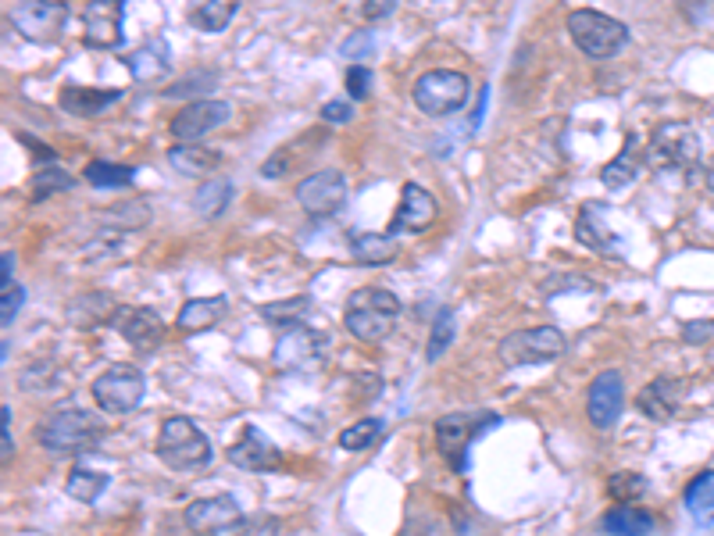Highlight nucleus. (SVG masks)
I'll return each mask as SVG.
<instances>
[{"instance_id":"nucleus-1","label":"nucleus","mask_w":714,"mask_h":536,"mask_svg":"<svg viewBox=\"0 0 714 536\" xmlns=\"http://www.w3.org/2000/svg\"><path fill=\"white\" fill-rule=\"evenodd\" d=\"M643 165L661 179H690L700 165V133L690 122H661L643 147Z\"/></svg>"},{"instance_id":"nucleus-2","label":"nucleus","mask_w":714,"mask_h":536,"mask_svg":"<svg viewBox=\"0 0 714 536\" xmlns=\"http://www.w3.org/2000/svg\"><path fill=\"white\" fill-rule=\"evenodd\" d=\"M400 297L390 294L386 286H361L347 297L343 308V326L361 344H379L390 336V329L400 319Z\"/></svg>"},{"instance_id":"nucleus-3","label":"nucleus","mask_w":714,"mask_h":536,"mask_svg":"<svg viewBox=\"0 0 714 536\" xmlns=\"http://www.w3.org/2000/svg\"><path fill=\"white\" fill-rule=\"evenodd\" d=\"M36 440L50 454H86L104 440V422L93 411L65 404V408L50 411V419L40 422Z\"/></svg>"},{"instance_id":"nucleus-4","label":"nucleus","mask_w":714,"mask_h":536,"mask_svg":"<svg viewBox=\"0 0 714 536\" xmlns=\"http://www.w3.org/2000/svg\"><path fill=\"white\" fill-rule=\"evenodd\" d=\"M568 36H572L575 47L593 61L618 58V54L629 47V26L597 8L572 11V15H568Z\"/></svg>"},{"instance_id":"nucleus-5","label":"nucleus","mask_w":714,"mask_h":536,"mask_svg":"<svg viewBox=\"0 0 714 536\" xmlns=\"http://www.w3.org/2000/svg\"><path fill=\"white\" fill-rule=\"evenodd\" d=\"M493 426H500V419L493 411H450L436 422V447L450 461L454 472H468V451L482 433H490Z\"/></svg>"},{"instance_id":"nucleus-6","label":"nucleus","mask_w":714,"mask_h":536,"mask_svg":"<svg viewBox=\"0 0 714 536\" xmlns=\"http://www.w3.org/2000/svg\"><path fill=\"white\" fill-rule=\"evenodd\" d=\"M154 447H158V458L172 472H197L211 461L208 436L200 433L197 422L183 419V415H172V419L161 422L158 444Z\"/></svg>"},{"instance_id":"nucleus-7","label":"nucleus","mask_w":714,"mask_h":536,"mask_svg":"<svg viewBox=\"0 0 714 536\" xmlns=\"http://www.w3.org/2000/svg\"><path fill=\"white\" fill-rule=\"evenodd\" d=\"M329 347H333L329 333L311 329V326H297L279 336L272 361L279 372H300V376H308V372H318L325 361H329Z\"/></svg>"},{"instance_id":"nucleus-8","label":"nucleus","mask_w":714,"mask_h":536,"mask_svg":"<svg viewBox=\"0 0 714 536\" xmlns=\"http://www.w3.org/2000/svg\"><path fill=\"white\" fill-rule=\"evenodd\" d=\"M468 90H472V83H468L465 72H454V68H432V72H425V76L415 83V104L422 115L447 118V115H454V111L465 108Z\"/></svg>"},{"instance_id":"nucleus-9","label":"nucleus","mask_w":714,"mask_h":536,"mask_svg":"<svg viewBox=\"0 0 714 536\" xmlns=\"http://www.w3.org/2000/svg\"><path fill=\"white\" fill-rule=\"evenodd\" d=\"M565 354V336L557 326H532L500 340V361L507 369H522V365H547V361Z\"/></svg>"},{"instance_id":"nucleus-10","label":"nucleus","mask_w":714,"mask_h":536,"mask_svg":"<svg viewBox=\"0 0 714 536\" xmlns=\"http://www.w3.org/2000/svg\"><path fill=\"white\" fill-rule=\"evenodd\" d=\"M11 26L18 36H25L29 43H58V36L68 26V8L61 0H18L11 8Z\"/></svg>"},{"instance_id":"nucleus-11","label":"nucleus","mask_w":714,"mask_h":536,"mask_svg":"<svg viewBox=\"0 0 714 536\" xmlns=\"http://www.w3.org/2000/svg\"><path fill=\"white\" fill-rule=\"evenodd\" d=\"M147 394V379L136 365H111L93 379V401L111 415H129Z\"/></svg>"},{"instance_id":"nucleus-12","label":"nucleus","mask_w":714,"mask_h":536,"mask_svg":"<svg viewBox=\"0 0 714 536\" xmlns=\"http://www.w3.org/2000/svg\"><path fill=\"white\" fill-rule=\"evenodd\" d=\"M297 204L311 218H333L347 204V179L336 168H318L308 179L297 183Z\"/></svg>"},{"instance_id":"nucleus-13","label":"nucleus","mask_w":714,"mask_h":536,"mask_svg":"<svg viewBox=\"0 0 714 536\" xmlns=\"http://www.w3.org/2000/svg\"><path fill=\"white\" fill-rule=\"evenodd\" d=\"M83 40L93 51H118L125 43V0H90L83 8Z\"/></svg>"},{"instance_id":"nucleus-14","label":"nucleus","mask_w":714,"mask_h":536,"mask_svg":"<svg viewBox=\"0 0 714 536\" xmlns=\"http://www.w3.org/2000/svg\"><path fill=\"white\" fill-rule=\"evenodd\" d=\"M229 115H233V108L225 101H218V97H200V101H190L179 115L172 118V136L175 143H200L208 133H215V129H222L225 122H229Z\"/></svg>"},{"instance_id":"nucleus-15","label":"nucleus","mask_w":714,"mask_h":536,"mask_svg":"<svg viewBox=\"0 0 714 536\" xmlns=\"http://www.w3.org/2000/svg\"><path fill=\"white\" fill-rule=\"evenodd\" d=\"M625 408V383L618 369H604L597 379L590 383V394H586V419L593 422V429H615L618 419H622Z\"/></svg>"},{"instance_id":"nucleus-16","label":"nucleus","mask_w":714,"mask_h":536,"mask_svg":"<svg viewBox=\"0 0 714 536\" xmlns=\"http://www.w3.org/2000/svg\"><path fill=\"white\" fill-rule=\"evenodd\" d=\"M111 326L118 329L125 344L136 347L140 354H150L154 347L165 344V322H161L158 311L150 308H125V304H118Z\"/></svg>"},{"instance_id":"nucleus-17","label":"nucleus","mask_w":714,"mask_h":536,"mask_svg":"<svg viewBox=\"0 0 714 536\" xmlns=\"http://www.w3.org/2000/svg\"><path fill=\"white\" fill-rule=\"evenodd\" d=\"M225 458L243 472H272L283 465V451L258 426H243V433L236 436V444H229Z\"/></svg>"},{"instance_id":"nucleus-18","label":"nucleus","mask_w":714,"mask_h":536,"mask_svg":"<svg viewBox=\"0 0 714 536\" xmlns=\"http://www.w3.org/2000/svg\"><path fill=\"white\" fill-rule=\"evenodd\" d=\"M436 197H432L425 186L418 183H404L400 190V204L393 211V222H390V233H425V229L436 222Z\"/></svg>"},{"instance_id":"nucleus-19","label":"nucleus","mask_w":714,"mask_h":536,"mask_svg":"<svg viewBox=\"0 0 714 536\" xmlns=\"http://www.w3.org/2000/svg\"><path fill=\"white\" fill-rule=\"evenodd\" d=\"M575 240H579L582 247H590V251L604 254V258L622 254L618 236L607 229V204H600V201H586L579 208V218H575Z\"/></svg>"},{"instance_id":"nucleus-20","label":"nucleus","mask_w":714,"mask_h":536,"mask_svg":"<svg viewBox=\"0 0 714 536\" xmlns=\"http://www.w3.org/2000/svg\"><path fill=\"white\" fill-rule=\"evenodd\" d=\"M243 511L236 504L233 494H218V497H200V501L186 504V526L190 533H211L215 536L222 526L240 519Z\"/></svg>"},{"instance_id":"nucleus-21","label":"nucleus","mask_w":714,"mask_h":536,"mask_svg":"<svg viewBox=\"0 0 714 536\" xmlns=\"http://www.w3.org/2000/svg\"><path fill=\"white\" fill-rule=\"evenodd\" d=\"M125 68L140 86H150L172 72V51H168V43L161 36H154L143 47H136L133 54H125Z\"/></svg>"},{"instance_id":"nucleus-22","label":"nucleus","mask_w":714,"mask_h":536,"mask_svg":"<svg viewBox=\"0 0 714 536\" xmlns=\"http://www.w3.org/2000/svg\"><path fill=\"white\" fill-rule=\"evenodd\" d=\"M679 401H682V383L679 379L661 376L643 386L640 397H636V408H640L650 422H668L675 411H679Z\"/></svg>"},{"instance_id":"nucleus-23","label":"nucleus","mask_w":714,"mask_h":536,"mask_svg":"<svg viewBox=\"0 0 714 536\" xmlns=\"http://www.w3.org/2000/svg\"><path fill=\"white\" fill-rule=\"evenodd\" d=\"M640 168H643L640 133H625L622 151L615 154V161H607V165L600 168V183H604L607 190H625L629 183H636Z\"/></svg>"},{"instance_id":"nucleus-24","label":"nucleus","mask_w":714,"mask_h":536,"mask_svg":"<svg viewBox=\"0 0 714 536\" xmlns=\"http://www.w3.org/2000/svg\"><path fill=\"white\" fill-rule=\"evenodd\" d=\"M125 93L122 90H97V86H65L58 97L61 111L68 115H79V118H93L100 111H108L111 104L122 101Z\"/></svg>"},{"instance_id":"nucleus-25","label":"nucleus","mask_w":714,"mask_h":536,"mask_svg":"<svg viewBox=\"0 0 714 536\" xmlns=\"http://www.w3.org/2000/svg\"><path fill=\"white\" fill-rule=\"evenodd\" d=\"M225 315H229V301H225V297H193V301H186L183 308H179L175 326H179V333L193 336L218 326Z\"/></svg>"},{"instance_id":"nucleus-26","label":"nucleus","mask_w":714,"mask_h":536,"mask_svg":"<svg viewBox=\"0 0 714 536\" xmlns=\"http://www.w3.org/2000/svg\"><path fill=\"white\" fill-rule=\"evenodd\" d=\"M600 529L611 536H650L654 533V515L640 504H615V508L604 511V519H600Z\"/></svg>"},{"instance_id":"nucleus-27","label":"nucleus","mask_w":714,"mask_h":536,"mask_svg":"<svg viewBox=\"0 0 714 536\" xmlns=\"http://www.w3.org/2000/svg\"><path fill=\"white\" fill-rule=\"evenodd\" d=\"M168 161H172L175 172H183L190 179H211V172L222 165V154L211 151V147H200V143H175L168 151Z\"/></svg>"},{"instance_id":"nucleus-28","label":"nucleus","mask_w":714,"mask_h":536,"mask_svg":"<svg viewBox=\"0 0 714 536\" xmlns=\"http://www.w3.org/2000/svg\"><path fill=\"white\" fill-rule=\"evenodd\" d=\"M682 504L690 511V519L697 522L700 529L714 526V469L700 472L686 483V494H682Z\"/></svg>"},{"instance_id":"nucleus-29","label":"nucleus","mask_w":714,"mask_h":536,"mask_svg":"<svg viewBox=\"0 0 714 536\" xmlns=\"http://www.w3.org/2000/svg\"><path fill=\"white\" fill-rule=\"evenodd\" d=\"M115 311L118 304L111 301L108 294H83L68 304V322H72L75 329H93L100 326V322L115 319Z\"/></svg>"},{"instance_id":"nucleus-30","label":"nucleus","mask_w":714,"mask_h":536,"mask_svg":"<svg viewBox=\"0 0 714 536\" xmlns=\"http://www.w3.org/2000/svg\"><path fill=\"white\" fill-rule=\"evenodd\" d=\"M397 236L393 233H354L350 236V254L361 265H386L397 258Z\"/></svg>"},{"instance_id":"nucleus-31","label":"nucleus","mask_w":714,"mask_h":536,"mask_svg":"<svg viewBox=\"0 0 714 536\" xmlns=\"http://www.w3.org/2000/svg\"><path fill=\"white\" fill-rule=\"evenodd\" d=\"M240 11V0H200L190 11V26L200 33H222Z\"/></svg>"},{"instance_id":"nucleus-32","label":"nucleus","mask_w":714,"mask_h":536,"mask_svg":"<svg viewBox=\"0 0 714 536\" xmlns=\"http://www.w3.org/2000/svg\"><path fill=\"white\" fill-rule=\"evenodd\" d=\"M233 204V183L229 179H208V183H200V190L193 193V211L200 218H218L229 211Z\"/></svg>"},{"instance_id":"nucleus-33","label":"nucleus","mask_w":714,"mask_h":536,"mask_svg":"<svg viewBox=\"0 0 714 536\" xmlns=\"http://www.w3.org/2000/svg\"><path fill=\"white\" fill-rule=\"evenodd\" d=\"M311 311V297H286V301H272V304H261L258 315L265 322H272L275 329H297L304 322V315Z\"/></svg>"},{"instance_id":"nucleus-34","label":"nucleus","mask_w":714,"mask_h":536,"mask_svg":"<svg viewBox=\"0 0 714 536\" xmlns=\"http://www.w3.org/2000/svg\"><path fill=\"white\" fill-rule=\"evenodd\" d=\"M104 490H108V472H93L86 465H75L65 479V494L75 497L79 504H93Z\"/></svg>"},{"instance_id":"nucleus-35","label":"nucleus","mask_w":714,"mask_h":536,"mask_svg":"<svg viewBox=\"0 0 714 536\" xmlns=\"http://www.w3.org/2000/svg\"><path fill=\"white\" fill-rule=\"evenodd\" d=\"M83 179L97 190H115V186H129L136 179L133 165H115V161H90L83 168Z\"/></svg>"},{"instance_id":"nucleus-36","label":"nucleus","mask_w":714,"mask_h":536,"mask_svg":"<svg viewBox=\"0 0 714 536\" xmlns=\"http://www.w3.org/2000/svg\"><path fill=\"white\" fill-rule=\"evenodd\" d=\"M150 222L147 201H129V204H111V208L100 211V226H115L118 233L125 229H140Z\"/></svg>"},{"instance_id":"nucleus-37","label":"nucleus","mask_w":714,"mask_h":536,"mask_svg":"<svg viewBox=\"0 0 714 536\" xmlns=\"http://www.w3.org/2000/svg\"><path fill=\"white\" fill-rule=\"evenodd\" d=\"M72 186H75L72 172H65V168H58V165H47L43 172L33 176L29 197H33V201H47V197H54V193H68Z\"/></svg>"},{"instance_id":"nucleus-38","label":"nucleus","mask_w":714,"mask_h":536,"mask_svg":"<svg viewBox=\"0 0 714 536\" xmlns=\"http://www.w3.org/2000/svg\"><path fill=\"white\" fill-rule=\"evenodd\" d=\"M382 436V422L379 419H357L354 426H347L340 433V447L343 451H368V447L375 444V440H379Z\"/></svg>"},{"instance_id":"nucleus-39","label":"nucleus","mask_w":714,"mask_h":536,"mask_svg":"<svg viewBox=\"0 0 714 536\" xmlns=\"http://www.w3.org/2000/svg\"><path fill=\"white\" fill-rule=\"evenodd\" d=\"M454 344V311L443 308L432 322V333H429V347H425V361H440L447 354V347Z\"/></svg>"},{"instance_id":"nucleus-40","label":"nucleus","mask_w":714,"mask_h":536,"mask_svg":"<svg viewBox=\"0 0 714 536\" xmlns=\"http://www.w3.org/2000/svg\"><path fill=\"white\" fill-rule=\"evenodd\" d=\"M215 536H279V522L275 519H247V515H240L236 522H229V526H222Z\"/></svg>"},{"instance_id":"nucleus-41","label":"nucleus","mask_w":714,"mask_h":536,"mask_svg":"<svg viewBox=\"0 0 714 536\" xmlns=\"http://www.w3.org/2000/svg\"><path fill=\"white\" fill-rule=\"evenodd\" d=\"M218 83V76L215 72H197V76H190V79H179V83H172L165 90V97H208V90Z\"/></svg>"},{"instance_id":"nucleus-42","label":"nucleus","mask_w":714,"mask_h":536,"mask_svg":"<svg viewBox=\"0 0 714 536\" xmlns=\"http://www.w3.org/2000/svg\"><path fill=\"white\" fill-rule=\"evenodd\" d=\"M347 97L350 101H368L372 97V86H375V76H372V68L368 65H350L347 68Z\"/></svg>"},{"instance_id":"nucleus-43","label":"nucleus","mask_w":714,"mask_h":536,"mask_svg":"<svg viewBox=\"0 0 714 536\" xmlns=\"http://www.w3.org/2000/svg\"><path fill=\"white\" fill-rule=\"evenodd\" d=\"M375 54V43H372V33H354L347 43H343V58L354 61V65H365V58Z\"/></svg>"},{"instance_id":"nucleus-44","label":"nucleus","mask_w":714,"mask_h":536,"mask_svg":"<svg viewBox=\"0 0 714 536\" xmlns=\"http://www.w3.org/2000/svg\"><path fill=\"white\" fill-rule=\"evenodd\" d=\"M400 0H357V11L365 22H386V18L397 11Z\"/></svg>"},{"instance_id":"nucleus-45","label":"nucleus","mask_w":714,"mask_h":536,"mask_svg":"<svg viewBox=\"0 0 714 536\" xmlns=\"http://www.w3.org/2000/svg\"><path fill=\"white\" fill-rule=\"evenodd\" d=\"M561 294V290H597V283L593 279H575V276H550L547 283H543V294Z\"/></svg>"},{"instance_id":"nucleus-46","label":"nucleus","mask_w":714,"mask_h":536,"mask_svg":"<svg viewBox=\"0 0 714 536\" xmlns=\"http://www.w3.org/2000/svg\"><path fill=\"white\" fill-rule=\"evenodd\" d=\"M22 301H25L22 286H8V290H4V304H0V322H4V326H11V322H15Z\"/></svg>"},{"instance_id":"nucleus-47","label":"nucleus","mask_w":714,"mask_h":536,"mask_svg":"<svg viewBox=\"0 0 714 536\" xmlns=\"http://www.w3.org/2000/svg\"><path fill=\"white\" fill-rule=\"evenodd\" d=\"M350 118H354V104L350 101H329L322 108V122H329V126H347Z\"/></svg>"},{"instance_id":"nucleus-48","label":"nucleus","mask_w":714,"mask_h":536,"mask_svg":"<svg viewBox=\"0 0 714 536\" xmlns=\"http://www.w3.org/2000/svg\"><path fill=\"white\" fill-rule=\"evenodd\" d=\"M11 454H15V436H11V408L4 404L0 408V458L11 461Z\"/></svg>"},{"instance_id":"nucleus-49","label":"nucleus","mask_w":714,"mask_h":536,"mask_svg":"<svg viewBox=\"0 0 714 536\" xmlns=\"http://www.w3.org/2000/svg\"><path fill=\"white\" fill-rule=\"evenodd\" d=\"M714 336V319H704V322H686L682 326V340L686 344H704Z\"/></svg>"},{"instance_id":"nucleus-50","label":"nucleus","mask_w":714,"mask_h":536,"mask_svg":"<svg viewBox=\"0 0 714 536\" xmlns=\"http://www.w3.org/2000/svg\"><path fill=\"white\" fill-rule=\"evenodd\" d=\"M640 490H647V479L643 476H615L611 479V494L615 497H632V494H640Z\"/></svg>"},{"instance_id":"nucleus-51","label":"nucleus","mask_w":714,"mask_h":536,"mask_svg":"<svg viewBox=\"0 0 714 536\" xmlns=\"http://www.w3.org/2000/svg\"><path fill=\"white\" fill-rule=\"evenodd\" d=\"M11 276H15V251H4V258H0V283H4V290L11 286Z\"/></svg>"},{"instance_id":"nucleus-52","label":"nucleus","mask_w":714,"mask_h":536,"mask_svg":"<svg viewBox=\"0 0 714 536\" xmlns=\"http://www.w3.org/2000/svg\"><path fill=\"white\" fill-rule=\"evenodd\" d=\"M18 143H25V147H33V151H36V158H43V161H54V151H50L47 143H36L33 136L18 133Z\"/></svg>"},{"instance_id":"nucleus-53","label":"nucleus","mask_w":714,"mask_h":536,"mask_svg":"<svg viewBox=\"0 0 714 536\" xmlns=\"http://www.w3.org/2000/svg\"><path fill=\"white\" fill-rule=\"evenodd\" d=\"M707 186H711V190H714V165L707 168Z\"/></svg>"}]
</instances>
